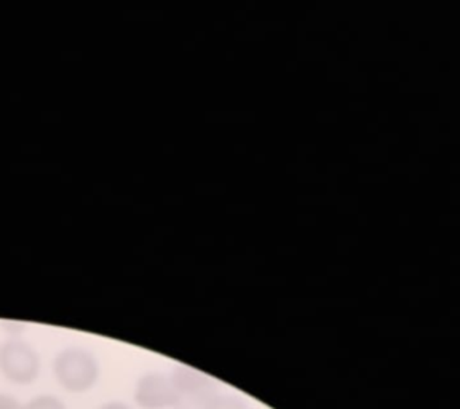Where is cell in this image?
<instances>
[{
    "label": "cell",
    "mask_w": 460,
    "mask_h": 409,
    "mask_svg": "<svg viewBox=\"0 0 460 409\" xmlns=\"http://www.w3.org/2000/svg\"><path fill=\"white\" fill-rule=\"evenodd\" d=\"M208 409H250L243 398L237 396H224L219 394L216 396L215 402L209 405Z\"/></svg>",
    "instance_id": "5b68a950"
},
{
    "label": "cell",
    "mask_w": 460,
    "mask_h": 409,
    "mask_svg": "<svg viewBox=\"0 0 460 409\" xmlns=\"http://www.w3.org/2000/svg\"><path fill=\"white\" fill-rule=\"evenodd\" d=\"M0 409H22V406L13 396H0Z\"/></svg>",
    "instance_id": "52a82bcc"
},
{
    "label": "cell",
    "mask_w": 460,
    "mask_h": 409,
    "mask_svg": "<svg viewBox=\"0 0 460 409\" xmlns=\"http://www.w3.org/2000/svg\"><path fill=\"white\" fill-rule=\"evenodd\" d=\"M170 379L174 390L172 409H208L219 396L217 386L209 376L189 368L174 371Z\"/></svg>",
    "instance_id": "6da1fadb"
},
{
    "label": "cell",
    "mask_w": 460,
    "mask_h": 409,
    "mask_svg": "<svg viewBox=\"0 0 460 409\" xmlns=\"http://www.w3.org/2000/svg\"><path fill=\"white\" fill-rule=\"evenodd\" d=\"M137 406L144 409L172 408L174 390L172 379L162 374H149L137 382L135 394Z\"/></svg>",
    "instance_id": "3957f363"
},
{
    "label": "cell",
    "mask_w": 460,
    "mask_h": 409,
    "mask_svg": "<svg viewBox=\"0 0 460 409\" xmlns=\"http://www.w3.org/2000/svg\"><path fill=\"white\" fill-rule=\"evenodd\" d=\"M2 369L8 379L20 384L34 381L37 374V360L24 349H10L2 355Z\"/></svg>",
    "instance_id": "277c9868"
},
{
    "label": "cell",
    "mask_w": 460,
    "mask_h": 409,
    "mask_svg": "<svg viewBox=\"0 0 460 409\" xmlns=\"http://www.w3.org/2000/svg\"><path fill=\"white\" fill-rule=\"evenodd\" d=\"M100 409H131L125 405V403L120 402H112L108 403V405H104V406H101Z\"/></svg>",
    "instance_id": "ba28073f"
},
{
    "label": "cell",
    "mask_w": 460,
    "mask_h": 409,
    "mask_svg": "<svg viewBox=\"0 0 460 409\" xmlns=\"http://www.w3.org/2000/svg\"><path fill=\"white\" fill-rule=\"evenodd\" d=\"M22 409H66L65 405L55 396H37L22 406Z\"/></svg>",
    "instance_id": "8992f818"
},
{
    "label": "cell",
    "mask_w": 460,
    "mask_h": 409,
    "mask_svg": "<svg viewBox=\"0 0 460 409\" xmlns=\"http://www.w3.org/2000/svg\"><path fill=\"white\" fill-rule=\"evenodd\" d=\"M58 381L69 392H85L98 378V368L85 353H66L57 361Z\"/></svg>",
    "instance_id": "7a4b0ae2"
}]
</instances>
